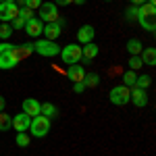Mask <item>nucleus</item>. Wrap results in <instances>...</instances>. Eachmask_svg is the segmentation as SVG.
I'll return each instance as SVG.
<instances>
[{
  "label": "nucleus",
  "mask_w": 156,
  "mask_h": 156,
  "mask_svg": "<svg viewBox=\"0 0 156 156\" xmlns=\"http://www.w3.org/2000/svg\"><path fill=\"white\" fill-rule=\"evenodd\" d=\"M11 27L12 29H23L25 27V19L23 17H15V19L11 21Z\"/></svg>",
  "instance_id": "7c9ffc66"
},
{
  "label": "nucleus",
  "mask_w": 156,
  "mask_h": 156,
  "mask_svg": "<svg viewBox=\"0 0 156 156\" xmlns=\"http://www.w3.org/2000/svg\"><path fill=\"white\" fill-rule=\"evenodd\" d=\"M81 56L87 60L96 58L98 56V46L94 44V42H90V44H85V46H81Z\"/></svg>",
  "instance_id": "a211bd4d"
},
{
  "label": "nucleus",
  "mask_w": 156,
  "mask_h": 156,
  "mask_svg": "<svg viewBox=\"0 0 156 156\" xmlns=\"http://www.w3.org/2000/svg\"><path fill=\"white\" fill-rule=\"evenodd\" d=\"M4 106H6V100H4V98L0 96V112H2V110H4Z\"/></svg>",
  "instance_id": "72a5a7b5"
},
{
  "label": "nucleus",
  "mask_w": 156,
  "mask_h": 156,
  "mask_svg": "<svg viewBox=\"0 0 156 156\" xmlns=\"http://www.w3.org/2000/svg\"><path fill=\"white\" fill-rule=\"evenodd\" d=\"M40 106H42V104H40L37 100H34V98H27V100H23V112L27 115V117H31V119L40 115Z\"/></svg>",
  "instance_id": "dca6fc26"
},
{
  "label": "nucleus",
  "mask_w": 156,
  "mask_h": 156,
  "mask_svg": "<svg viewBox=\"0 0 156 156\" xmlns=\"http://www.w3.org/2000/svg\"><path fill=\"white\" fill-rule=\"evenodd\" d=\"M135 77H137V75H135V71H131V69H129V71L123 75V85L133 87V85H135Z\"/></svg>",
  "instance_id": "393cba45"
},
{
  "label": "nucleus",
  "mask_w": 156,
  "mask_h": 156,
  "mask_svg": "<svg viewBox=\"0 0 156 156\" xmlns=\"http://www.w3.org/2000/svg\"><path fill=\"white\" fill-rule=\"evenodd\" d=\"M150 83H152V77H150V75H137V77H135V85H133V87L146 90Z\"/></svg>",
  "instance_id": "4be33fe9"
},
{
  "label": "nucleus",
  "mask_w": 156,
  "mask_h": 156,
  "mask_svg": "<svg viewBox=\"0 0 156 156\" xmlns=\"http://www.w3.org/2000/svg\"><path fill=\"white\" fill-rule=\"evenodd\" d=\"M140 58H142V62H144V65H148V67H154V65H156V50H154V48L142 50Z\"/></svg>",
  "instance_id": "f3484780"
},
{
  "label": "nucleus",
  "mask_w": 156,
  "mask_h": 156,
  "mask_svg": "<svg viewBox=\"0 0 156 156\" xmlns=\"http://www.w3.org/2000/svg\"><path fill=\"white\" fill-rule=\"evenodd\" d=\"M29 123H31V117H27L25 112H19V115L12 117V129L17 133L27 131V129H29Z\"/></svg>",
  "instance_id": "ddd939ff"
},
{
  "label": "nucleus",
  "mask_w": 156,
  "mask_h": 156,
  "mask_svg": "<svg viewBox=\"0 0 156 156\" xmlns=\"http://www.w3.org/2000/svg\"><path fill=\"white\" fill-rule=\"evenodd\" d=\"M137 23L144 27L146 31H156V6L154 4H148V2H144V4H140L137 6V19H135Z\"/></svg>",
  "instance_id": "f257e3e1"
},
{
  "label": "nucleus",
  "mask_w": 156,
  "mask_h": 156,
  "mask_svg": "<svg viewBox=\"0 0 156 156\" xmlns=\"http://www.w3.org/2000/svg\"><path fill=\"white\" fill-rule=\"evenodd\" d=\"M83 90H85L83 81H77V83H73V92H75V94H81Z\"/></svg>",
  "instance_id": "2f4dec72"
},
{
  "label": "nucleus",
  "mask_w": 156,
  "mask_h": 156,
  "mask_svg": "<svg viewBox=\"0 0 156 156\" xmlns=\"http://www.w3.org/2000/svg\"><path fill=\"white\" fill-rule=\"evenodd\" d=\"M11 54H12V58L17 60V62H21V60L29 58V56L34 54V44H19V46H12Z\"/></svg>",
  "instance_id": "1a4fd4ad"
},
{
  "label": "nucleus",
  "mask_w": 156,
  "mask_h": 156,
  "mask_svg": "<svg viewBox=\"0 0 156 156\" xmlns=\"http://www.w3.org/2000/svg\"><path fill=\"white\" fill-rule=\"evenodd\" d=\"M25 31H27V36L31 37H40L42 36V29H44V23L40 21V19H36V17H31L29 21H25Z\"/></svg>",
  "instance_id": "f8f14e48"
},
{
  "label": "nucleus",
  "mask_w": 156,
  "mask_h": 156,
  "mask_svg": "<svg viewBox=\"0 0 156 156\" xmlns=\"http://www.w3.org/2000/svg\"><path fill=\"white\" fill-rule=\"evenodd\" d=\"M19 17H23L25 21H29V19L34 17V11H31V9H27V6H21V9H19Z\"/></svg>",
  "instance_id": "c85d7f7f"
},
{
  "label": "nucleus",
  "mask_w": 156,
  "mask_h": 156,
  "mask_svg": "<svg viewBox=\"0 0 156 156\" xmlns=\"http://www.w3.org/2000/svg\"><path fill=\"white\" fill-rule=\"evenodd\" d=\"M11 34H12V27L9 23H2V25H0V40H9Z\"/></svg>",
  "instance_id": "bb28decb"
},
{
  "label": "nucleus",
  "mask_w": 156,
  "mask_h": 156,
  "mask_svg": "<svg viewBox=\"0 0 156 156\" xmlns=\"http://www.w3.org/2000/svg\"><path fill=\"white\" fill-rule=\"evenodd\" d=\"M34 52H37L40 56H46V58H52V56H58L60 54V46L52 40H37L34 44Z\"/></svg>",
  "instance_id": "f03ea898"
},
{
  "label": "nucleus",
  "mask_w": 156,
  "mask_h": 156,
  "mask_svg": "<svg viewBox=\"0 0 156 156\" xmlns=\"http://www.w3.org/2000/svg\"><path fill=\"white\" fill-rule=\"evenodd\" d=\"M2 2H17V0H2Z\"/></svg>",
  "instance_id": "e433bc0d"
},
{
  "label": "nucleus",
  "mask_w": 156,
  "mask_h": 156,
  "mask_svg": "<svg viewBox=\"0 0 156 156\" xmlns=\"http://www.w3.org/2000/svg\"><path fill=\"white\" fill-rule=\"evenodd\" d=\"M29 142H31V140H29V135H27L25 131L17 133V137H15V144L19 146V148H27V146H29Z\"/></svg>",
  "instance_id": "b1692460"
},
{
  "label": "nucleus",
  "mask_w": 156,
  "mask_h": 156,
  "mask_svg": "<svg viewBox=\"0 0 156 156\" xmlns=\"http://www.w3.org/2000/svg\"><path fill=\"white\" fill-rule=\"evenodd\" d=\"M125 19H127V21H135V19H137V6L127 9V11H125Z\"/></svg>",
  "instance_id": "c756f323"
},
{
  "label": "nucleus",
  "mask_w": 156,
  "mask_h": 156,
  "mask_svg": "<svg viewBox=\"0 0 156 156\" xmlns=\"http://www.w3.org/2000/svg\"><path fill=\"white\" fill-rule=\"evenodd\" d=\"M11 127H12L11 115H6V112H0V131H9Z\"/></svg>",
  "instance_id": "5701e85b"
},
{
  "label": "nucleus",
  "mask_w": 156,
  "mask_h": 156,
  "mask_svg": "<svg viewBox=\"0 0 156 156\" xmlns=\"http://www.w3.org/2000/svg\"><path fill=\"white\" fill-rule=\"evenodd\" d=\"M87 0H73V4H85Z\"/></svg>",
  "instance_id": "c9c22d12"
},
{
  "label": "nucleus",
  "mask_w": 156,
  "mask_h": 156,
  "mask_svg": "<svg viewBox=\"0 0 156 156\" xmlns=\"http://www.w3.org/2000/svg\"><path fill=\"white\" fill-rule=\"evenodd\" d=\"M37 19L42 23H54V21H60L58 19V6L54 2H42V6L37 9Z\"/></svg>",
  "instance_id": "20e7f679"
},
{
  "label": "nucleus",
  "mask_w": 156,
  "mask_h": 156,
  "mask_svg": "<svg viewBox=\"0 0 156 156\" xmlns=\"http://www.w3.org/2000/svg\"><path fill=\"white\" fill-rule=\"evenodd\" d=\"M29 131H31L34 137H46L48 131H50V119H48V117H44V115L34 117L31 123H29Z\"/></svg>",
  "instance_id": "7ed1b4c3"
},
{
  "label": "nucleus",
  "mask_w": 156,
  "mask_h": 156,
  "mask_svg": "<svg viewBox=\"0 0 156 156\" xmlns=\"http://www.w3.org/2000/svg\"><path fill=\"white\" fill-rule=\"evenodd\" d=\"M94 36H96V29H94V25H90V23H85L81 25L79 29H77V42L79 44H90V42H94Z\"/></svg>",
  "instance_id": "9d476101"
},
{
  "label": "nucleus",
  "mask_w": 156,
  "mask_h": 156,
  "mask_svg": "<svg viewBox=\"0 0 156 156\" xmlns=\"http://www.w3.org/2000/svg\"><path fill=\"white\" fill-rule=\"evenodd\" d=\"M54 4H56V6H69V4H73V0H54Z\"/></svg>",
  "instance_id": "473e14b6"
},
{
  "label": "nucleus",
  "mask_w": 156,
  "mask_h": 156,
  "mask_svg": "<svg viewBox=\"0 0 156 156\" xmlns=\"http://www.w3.org/2000/svg\"><path fill=\"white\" fill-rule=\"evenodd\" d=\"M98 83H100V75L98 73H85V77H83L85 87H96Z\"/></svg>",
  "instance_id": "412c9836"
},
{
  "label": "nucleus",
  "mask_w": 156,
  "mask_h": 156,
  "mask_svg": "<svg viewBox=\"0 0 156 156\" xmlns=\"http://www.w3.org/2000/svg\"><path fill=\"white\" fill-rule=\"evenodd\" d=\"M60 58H62V62H67V65H77L79 60L83 58V56H81V46H77V44H67L65 48L60 50Z\"/></svg>",
  "instance_id": "39448f33"
},
{
  "label": "nucleus",
  "mask_w": 156,
  "mask_h": 156,
  "mask_svg": "<svg viewBox=\"0 0 156 156\" xmlns=\"http://www.w3.org/2000/svg\"><path fill=\"white\" fill-rule=\"evenodd\" d=\"M142 50H144V46H142V42H140V40L131 37V40L127 42V52H129L131 56H140V54H142Z\"/></svg>",
  "instance_id": "6ab92c4d"
},
{
  "label": "nucleus",
  "mask_w": 156,
  "mask_h": 156,
  "mask_svg": "<svg viewBox=\"0 0 156 156\" xmlns=\"http://www.w3.org/2000/svg\"><path fill=\"white\" fill-rule=\"evenodd\" d=\"M67 77L71 79L73 83H77V81H83L85 77V69L77 62V65H69V69H67Z\"/></svg>",
  "instance_id": "2eb2a0df"
},
{
  "label": "nucleus",
  "mask_w": 156,
  "mask_h": 156,
  "mask_svg": "<svg viewBox=\"0 0 156 156\" xmlns=\"http://www.w3.org/2000/svg\"><path fill=\"white\" fill-rule=\"evenodd\" d=\"M21 6H27V9H31V11H37L40 6H42V0H17Z\"/></svg>",
  "instance_id": "a878e982"
},
{
  "label": "nucleus",
  "mask_w": 156,
  "mask_h": 156,
  "mask_svg": "<svg viewBox=\"0 0 156 156\" xmlns=\"http://www.w3.org/2000/svg\"><path fill=\"white\" fill-rule=\"evenodd\" d=\"M144 2H146V0H131L133 6H140V4H144Z\"/></svg>",
  "instance_id": "f704fd0d"
},
{
  "label": "nucleus",
  "mask_w": 156,
  "mask_h": 156,
  "mask_svg": "<svg viewBox=\"0 0 156 156\" xmlns=\"http://www.w3.org/2000/svg\"><path fill=\"white\" fill-rule=\"evenodd\" d=\"M142 67H144V62H142L140 56H131V58H129V69H131V71H137V69H142Z\"/></svg>",
  "instance_id": "cd10ccee"
},
{
  "label": "nucleus",
  "mask_w": 156,
  "mask_h": 156,
  "mask_svg": "<svg viewBox=\"0 0 156 156\" xmlns=\"http://www.w3.org/2000/svg\"><path fill=\"white\" fill-rule=\"evenodd\" d=\"M104 2H110V0H104Z\"/></svg>",
  "instance_id": "4c0bfd02"
},
{
  "label": "nucleus",
  "mask_w": 156,
  "mask_h": 156,
  "mask_svg": "<svg viewBox=\"0 0 156 156\" xmlns=\"http://www.w3.org/2000/svg\"><path fill=\"white\" fill-rule=\"evenodd\" d=\"M40 115H44V117L52 119V117H56V115H58V108L54 106V104H50V102H44V104L40 106Z\"/></svg>",
  "instance_id": "aec40b11"
},
{
  "label": "nucleus",
  "mask_w": 156,
  "mask_h": 156,
  "mask_svg": "<svg viewBox=\"0 0 156 156\" xmlns=\"http://www.w3.org/2000/svg\"><path fill=\"white\" fill-rule=\"evenodd\" d=\"M129 102H133L135 106H146L148 104V96H146V90L140 87H131V94H129Z\"/></svg>",
  "instance_id": "4468645a"
},
{
  "label": "nucleus",
  "mask_w": 156,
  "mask_h": 156,
  "mask_svg": "<svg viewBox=\"0 0 156 156\" xmlns=\"http://www.w3.org/2000/svg\"><path fill=\"white\" fill-rule=\"evenodd\" d=\"M60 31H62V21H54V23H44V29H42V34H44V40H56L60 36Z\"/></svg>",
  "instance_id": "9b49d317"
},
{
  "label": "nucleus",
  "mask_w": 156,
  "mask_h": 156,
  "mask_svg": "<svg viewBox=\"0 0 156 156\" xmlns=\"http://www.w3.org/2000/svg\"><path fill=\"white\" fill-rule=\"evenodd\" d=\"M15 17H19L17 2H0V21L2 23H11Z\"/></svg>",
  "instance_id": "6e6552de"
},
{
  "label": "nucleus",
  "mask_w": 156,
  "mask_h": 156,
  "mask_svg": "<svg viewBox=\"0 0 156 156\" xmlns=\"http://www.w3.org/2000/svg\"><path fill=\"white\" fill-rule=\"evenodd\" d=\"M129 94H131V87H127V85H123V83L115 85L110 90V102L117 104V106H123V104L129 102Z\"/></svg>",
  "instance_id": "0eeeda50"
},
{
  "label": "nucleus",
  "mask_w": 156,
  "mask_h": 156,
  "mask_svg": "<svg viewBox=\"0 0 156 156\" xmlns=\"http://www.w3.org/2000/svg\"><path fill=\"white\" fill-rule=\"evenodd\" d=\"M11 48H12V44H9V42H2V44H0V69H2V71L15 69V67L19 65L17 60L12 58Z\"/></svg>",
  "instance_id": "423d86ee"
}]
</instances>
